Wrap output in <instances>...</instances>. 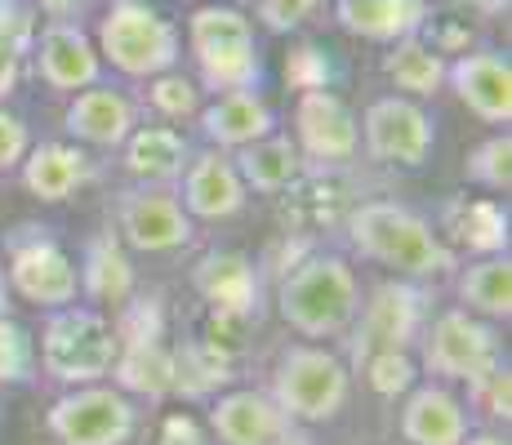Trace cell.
Listing matches in <instances>:
<instances>
[{"mask_svg":"<svg viewBox=\"0 0 512 445\" xmlns=\"http://www.w3.org/2000/svg\"><path fill=\"white\" fill-rule=\"evenodd\" d=\"M277 445H308V441H299V437H294V441H277Z\"/></svg>","mask_w":512,"mask_h":445,"instance_id":"bcb514c9","label":"cell"},{"mask_svg":"<svg viewBox=\"0 0 512 445\" xmlns=\"http://www.w3.org/2000/svg\"><path fill=\"white\" fill-rule=\"evenodd\" d=\"M459 299L468 303L472 312L481 316H512V263L508 254H486L481 263H472L464 276H459Z\"/></svg>","mask_w":512,"mask_h":445,"instance_id":"f1b7e54d","label":"cell"},{"mask_svg":"<svg viewBox=\"0 0 512 445\" xmlns=\"http://www.w3.org/2000/svg\"><path fill=\"white\" fill-rule=\"evenodd\" d=\"M446 58H441L437 45H423L415 36H406V41L392 45V54L383 58V76H388L397 89H406V94L415 98H432L441 85H446Z\"/></svg>","mask_w":512,"mask_h":445,"instance_id":"484cf974","label":"cell"},{"mask_svg":"<svg viewBox=\"0 0 512 445\" xmlns=\"http://www.w3.org/2000/svg\"><path fill=\"white\" fill-rule=\"evenodd\" d=\"M121 232L134 250L147 254H165V250H183L192 241V219L174 196H125L121 201Z\"/></svg>","mask_w":512,"mask_h":445,"instance_id":"5bb4252c","label":"cell"},{"mask_svg":"<svg viewBox=\"0 0 512 445\" xmlns=\"http://www.w3.org/2000/svg\"><path fill=\"white\" fill-rule=\"evenodd\" d=\"M81 285L94 294L98 303H125L134 290V267L125 259L121 241H116L112 232L98 236L90 245V254H85V272H81Z\"/></svg>","mask_w":512,"mask_h":445,"instance_id":"83f0119b","label":"cell"},{"mask_svg":"<svg viewBox=\"0 0 512 445\" xmlns=\"http://www.w3.org/2000/svg\"><path fill=\"white\" fill-rule=\"evenodd\" d=\"M236 174H241L245 187H254V192H285V187L294 183V178L303 174V152L290 143V138H259V143L241 147V152L232 156Z\"/></svg>","mask_w":512,"mask_h":445,"instance_id":"cb8c5ba5","label":"cell"},{"mask_svg":"<svg viewBox=\"0 0 512 445\" xmlns=\"http://www.w3.org/2000/svg\"><path fill=\"white\" fill-rule=\"evenodd\" d=\"M285 81H290L294 89H326L330 81V58L321 54L317 45H299L290 49V58H285Z\"/></svg>","mask_w":512,"mask_h":445,"instance_id":"d590c367","label":"cell"},{"mask_svg":"<svg viewBox=\"0 0 512 445\" xmlns=\"http://www.w3.org/2000/svg\"><path fill=\"white\" fill-rule=\"evenodd\" d=\"M334 14H339V23L348 27L352 36H361V41L397 45L419 32L428 9H423V0H339Z\"/></svg>","mask_w":512,"mask_h":445,"instance_id":"d6986e66","label":"cell"},{"mask_svg":"<svg viewBox=\"0 0 512 445\" xmlns=\"http://www.w3.org/2000/svg\"><path fill=\"white\" fill-rule=\"evenodd\" d=\"M90 178V161H85L81 147L72 143H41L36 152L23 156V183L36 201L58 205L76 192V187Z\"/></svg>","mask_w":512,"mask_h":445,"instance_id":"7402d4cb","label":"cell"},{"mask_svg":"<svg viewBox=\"0 0 512 445\" xmlns=\"http://www.w3.org/2000/svg\"><path fill=\"white\" fill-rule=\"evenodd\" d=\"M321 0H259V23L268 32H294L317 14Z\"/></svg>","mask_w":512,"mask_h":445,"instance_id":"74e56055","label":"cell"},{"mask_svg":"<svg viewBox=\"0 0 512 445\" xmlns=\"http://www.w3.org/2000/svg\"><path fill=\"white\" fill-rule=\"evenodd\" d=\"M272 401L285 419L326 423L348 401V365L326 348H290L272 379Z\"/></svg>","mask_w":512,"mask_h":445,"instance_id":"8992f818","label":"cell"},{"mask_svg":"<svg viewBox=\"0 0 512 445\" xmlns=\"http://www.w3.org/2000/svg\"><path fill=\"white\" fill-rule=\"evenodd\" d=\"M348 236L366 259L397 267L406 276H441L455 267L450 250L437 241V232L397 201H366L361 210H352Z\"/></svg>","mask_w":512,"mask_h":445,"instance_id":"6da1fadb","label":"cell"},{"mask_svg":"<svg viewBox=\"0 0 512 445\" xmlns=\"http://www.w3.org/2000/svg\"><path fill=\"white\" fill-rule=\"evenodd\" d=\"M250 321H254V316H241V312H214L210 316V343H205V348L219 352L223 361H228L232 352H241Z\"/></svg>","mask_w":512,"mask_h":445,"instance_id":"f35d334b","label":"cell"},{"mask_svg":"<svg viewBox=\"0 0 512 445\" xmlns=\"http://www.w3.org/2000/svg\"><path fill=\"white\" fill-rule=\"evenodd\" d=\"M98 58L116 67L125 76H152L170 72L179 63V27L170 18H161L143 0H116L107 9V18L98 23Z\"/></svg>","mask_w":512,"mask_h":445,"instance_id":"277c9868","label":"cell"},{"mask_svg":"<svg viewBox=\"0 0 512 445\" xmlns=\"http://www.w3.org/2000/svg\"><path fill=\"white\" fill-rule=\"evenodd\" d=\"M232 374L228 361L210 348H183L174 356V392H187V397H205V392L223 388Z\"/></svg>","mask_w":512,"mask_h":445,"instance_id":"4dcf8cb0","label":"cell"},{"mask_svg":"<svg viewBox=\"0 0 512 445\" xmlns=\"http://www.w3.org/2000/svg\"><path fill=\"white\" fill-rule=\"evenodd\" d=\"M361 290L339 254H312L281 281V316L303 339H330L352 325Z\"/></svg>","mask_w":512,"mask_h":445,"instance_id":"7a4b0ae2","label":"cell"},{"mask_svg":"<svg viewBox=\"0 0 512 445\" xmlns=\"http://www.w3.org/2000/svg\"><path fill=\"white\" fill-rule=\"evenodd\" d=\"M116 383L125 392H139V397H165L174 392V352L161 348V339L152 343H130L125 352H116Z\"/></svg>","mask_w":512,"mask_h":445,"instance_id":"4316f807","label":"cell"},{"mask_svg":"<svg viewBox=\"0 0 512 445\" xmlns=\"http://www.w3.org/2000/svg\"><path fill=\"white\" fill-rule=\"evenodd\" d=\"M472 397L486 414H495V419H508L512 414V379H508V365H490L486 374H477L472 379Z\"/></svg>","mask_w":512,"mask_h":445,"instance_id":"8d00e7d4","label":"cell"},{"mask_svg":"<svg viewBox=\"0 0 512 445\" xmlns=\"http://www.w3.org/2000/svg\"><path fill=\"white\" fill-rule=\"evenodd\" d=\"M446 227L455 232V241H464L477 254H499L508 245V214L495 201H459L450 205Z\"/></svg>","mask_w":512,"mask_h":445,"instance_id":"f546056e","label":"cell"},{"mask_svg":"<svg viewBox=\"0 0 512 445\" xmlns=\"http://www.w3.org/2000/svg\"><path fill=\"white\" fill-rule=\"evenodd\" d=\"M361 134H366V152L374 161H388V165H423L432 143H437L432 138V116L419 103L397 98V94L366 107Z\"/></svg>","mask_w":512,"mask_h":445,"instance_id":"9c48e42d","label":"cell"},{"mask_svg":"<svg viewBox=\"0 0 512 445\" xmlns=\"http://www.w3.org/2000/svg\"><path fill=\"white\" fill-rule=\"evenodd\" d=\"M201 125L219 147H236V152H241V147L268 138L277 121H272V107L263 103L254 89H236V94H219L205 107Z\"/></svg>","mask_w":512,"mask_h":445,"instance_id":"44dd1931","label":"cell"},{"mask_svg":"<svg viewBox=\"0 0 512 445\" xmlns=\"http://www.w3.org/2000/svg\"><path fill=\"white\" fill-rule=\"evenodd\" d=\"M464 445H508L504 437H490V432H481V437H472V441H464Z\"/></svg>","mask_w":512,"mask_h":445,"instance_id":"ee69618b","label":"cell"},{"mask_svg":"<svg viewBox=\"0 0 512 445\" xmlns=\"http://www.w3.org/2000/svg\"><path fill=\"white\" fill-rule=\"evenodd\" d=\"M401 437L410 445H464L468 441L464 405L450 397L446 388L410 392L406 410H401Z\"/></svg>","mask_w":512,"mask_h":445,"instance_id":"ffe728a7","label":"cell"},{"mask_svg":"<svg viewBox=\"0 0 512 445\" xmlns=\"http://www.w3.org/2000/svg\"><path fill=\"white\" fill-rule=\"evenodd\" d=\"M423 361L441 379H464L472 383L477 374H486L490 365H499V343L490 334V325H481L468 312H446L432 321L428 343H423Z\"/></svg>","mask_w":512,"mask_h":445,"instance_id":"ba28073f","label":"cell"},{"mask_svg":"<svg viewBox=\"0 0 512 445\" xmlns=\"http://www.w3.org/2000/svg\"><path fill=\"white\" fill-rule=\"evenodd\" d=\"M187 165V143L183 134L165 130V125H147L125 138V170L143 183H165V178H179Z\"/></svg>","mask_w":512,"mask_h":445,"instance_id":"d4e9b609","label":"cell"},{"mask_svg":"<svg viewBox=\"0 0 512 445\" xmlns=\"http://www.w3.org/2000/svg\"><path fill=\"white\" fill-rule=\"evenodd\" d=\"M192 285L214 312L254 316L259 308V276L245 254H205L192 272Z\"/></svg>","mask_w":512,"mask_h":445,"instance_id":"ac0fdd59","label":"cell"},{"mask_svg":"<svg viewBox=\"0 0 512 445\" xmlns=\"http://www.w3.org/2000/svg\"><path fill=\"white\" fill-rule=\"evenodd\" d=\"M49 432L63 445H125L134 437V405L125 401V392L85 383L54 401Z\"/></svg>","mask_w":512,"mask_h":445,"instance_id":"52a82bcc","label":"cell"},{"mask_svg":"<svg viewBox=\"0 0 512 445\" xmlns=\"http://www.w3.org/2000/svg\"><path fill=\"white\" fill-rule=\"evenodd\" d=\"M85 5H90V0H41V9L54 18V23H67V18H76Z\"/></svg>","mask_w":512,"mask_h":445,"instance_id":"7bdbcfd3","label":"cell"},{"mask_svg":"<svg viewBox=\"0 0 512 445\" xmlns=\"http://www.w3.org/2000/svg\"><path fill=\"white\" fill-rule=\"evenodd\" d=\"M147 98H152V107L161 116H192L196 107H201V89H196V81H187V76H179V72L152 76Z\"/></svg>","mask_w":512,"mask_h":445,"instance_id":"836d02e7","label":"cell"},{"mask_svg":"<svg viewBox=\"0 0 512 445\" xmlns=\"http://www.w3.org/2000/svg\"><path fill=\"white\" fill-rule=\"evenodd\" d=\"M32 41V14L18 0H0V45H14L18 54Z\"/></svg>","mask_w":512,"mask_h":445,"instance_id":"60d3db41","label":"cell"},{"mask_svg":"<svg viewBox=\"0 0 512 445\" xmlns=\"http://www.w3.org/2000/svg\"><path fill=\"white\" fill-rule=\"evenodd\" d=\"M36 67L49 89L76 94L98 81V49L76 23H49L36 41Z\"/></svg>","mask_w":512,"mask_h":445,"instance_id":"4fadbf2b","label":"cell"},{"mask_svg":"<svg viewBox=\"0 0 512 445\" xmlns=\"http://www.w3.org/2000/svg\"><path fill=\"white\" fill-rule=\"evenodd\" d=\"M0 303H5V272H0Z\"/></svg>","mask_w":512,"mask_h":445,"instance_id":"f6af8a7d","label":"cell"},{"mask_svg":"<svg viewBox=\"0 0 512 445\" xmlns=\"http://www.w3.org/2000/svg\"><path fill=\"white\" fill-rule=\"evenodd\" d=\"M183 205L196 219H232L245 205V183L236 174L232 156H223V152L196 156L183 178Z\"/></svg>","mask_w":512,"mask_h":445,"instance_id":"2e32d148","label":"cell"},{"mask_svg":"<svg viewBox=\"0 0 512 445\" xmlns=\"http://www.w3.org/2000/svg\"><path fill=\"white\" fill-rule=\"evenodd\" d=\"M67 130L94 147H121L134 134V103L121 89L90 85L67 107Z\"/></svg>","mask_w":512,"mask_h":445,"instance_id":"e0dca14e","label":"cell"},{"mask_svg":"<svg viewBox=\"0 0 512 445\" xmlns=\"http://www.w3.org/2000/svg\"><path fill=\"white\" fill-rule=\"evenodd\" d=\"M27 152H32L27 125L18 121L14 112H5V107H0V170H18Z\"/></svg>","mask_w":512,"mask_h":445,"instance_id":"ab89813d","label":"cell"},{"mask_svg":"<svg viewBox=\"0 0 512 445\" xmlns=\"http://www.w3.org/2000/svg\"><path fill=\"white\" fill-rule=\"evenodd\" d=\"M366 379L379 397H397V392H410L415 383V361L397 348H383V352H370L366 361Z\"/></svg>","mask_w":512,"mask_h":445,"instance_id":"d6a6232c","label":"cell"},{"mask_svg":"<svg viewBox=\"0 0 512 445\" xmlns=\"http://www.w3.org/2000/svg\"><path fill=\"white\" fill-rule=\"evenodd\" d=\"M464 170H468L472 183L490 187V192H508L512 187V138H508V130L486 138L481 147H472Z\"/></svg>","mask_w":512,"mask_h":445,"instance_id":"1f68e13d","label":"cell"},{"mask_svg":"<svg viewBox=\"0 0 512 445\" xmlns=\"http://www.w3.org/2000/svg\"><path fill=\"white\" fill-rule=\"evenodd\" d=\"M419 334V294L410 285H379L366 308V343L370 352H383V348H397L406 352V343H415Z\"/></svg>","mask_w":512,"mask_h":445,"instance_id":"603a6c76","label":"cell"},{"mask_svg":"<svg viewBox=\"0 0 512 445\" xmlns=\"http://www.w3.org/2000/svg\"><path fill=\"white\" fill-rule=\"evenodd\" d=\"M9 285H14L27 303H36V308L58 312L76 299L81 272H76L72 259H67L54 241H32V245H23V250H14V259H9Z\"/></svg>","mask_w":512,"mask_h":445,"instance_id":"8fae6325","label":"cell"},{"mask_svg":"<svg viewBox=\"0 0 512 445\" xmlns=\"http://www.w3.org/2000/svg\"><path fill=\"white\" fill-rule=\"evenodd\" d=\"M121 339L116 330L90 308H58L45 321L41 334V361L58 383H98L116 365Z\"/></svg>","mask_w":512,"mask_h":445,"instance_id":"5b68a950","label":"cell"},{"mask_svg":"<svg viewBox=\"0 0 512 445\" xmlns=\"http://www.w3.org/2000/svg\"><path fill=\"white\" fill-rule=\"evenodd\" d=\"M32 374V339L18 321L0 316V383H27Z\"/></svg>","mask_w":512,"mask_h":445,"instance_id":"e575fe53","label":"cell"},{"mask_svg":"<svg viewBox=\"0 0 512 445\" xmlns=\"http://www.w3.org/2000/svg\"><path fill=\"white\" fill-rule=\"evenodd\" d=\"M285 423L290 419L263 392H228L210 410V428L223 445H277L285 441Z\"/></svg>","mask_w":512,"mask_h":445,"instance_id":"9a60e30c","label":"cell"},{"mask_svg":"<svg viewBox=\"0 0 512 445\" xmlns=\"http://www.w3.org/2000/svg\"><path fill=\"white\" fill-rule=\"evenodd\" d=\"M187 45L201 67V81L214 94H236V89H254L263 63L254 49V27L241 9L232 5H201L187 18Z\"/></svg>","mask_w":512,"mask_h":445,"instance_id":"3957f363","label":"cell"},{"mask_svg":"<svg viewBox=\"0 0 512 445\" xmlns=\"http://www.w3.org/2000/svg\"><path fill=\"white\" fill-rule=\"evenodd\" d=\"M294 130H299V143L294 147L321 165H348L361 147L357 116L330 89H303L299 103H294Z\"/></svg>","mask_w":512,"mask_h":445,"instance_id":"30bf717a","label":"cell"},{"mask_svg":"<svg viewBox=\"0 0 512 445\" xmlns=\"http://www.w3.org/2000/svg\"><path fill=\"white\" fill-rule=\"evenodd\" d=\"M18 76H23V54L14 45H0V103L18 89Z\"/></svg>","mask_w":512,"mask_h":445,"instance_id":"b9f144b4","label":"cell"},{"mask_svg":"<svg viewBox=\"0 0 512 445\" xmlns=\"http://www.w3.org/2000/svg\"><path fill=\"white\" fill-rule=\"evenodd\" d=\"M446 81L455 85L459 103L472 116H481L486 125H508L512 121V67L504 54H464L455 67L446 72Z\"/></svg>","mask_w":512,"mask_h":445,"instance_id":"7c38bea8","label":"cell"}]
</instances>
